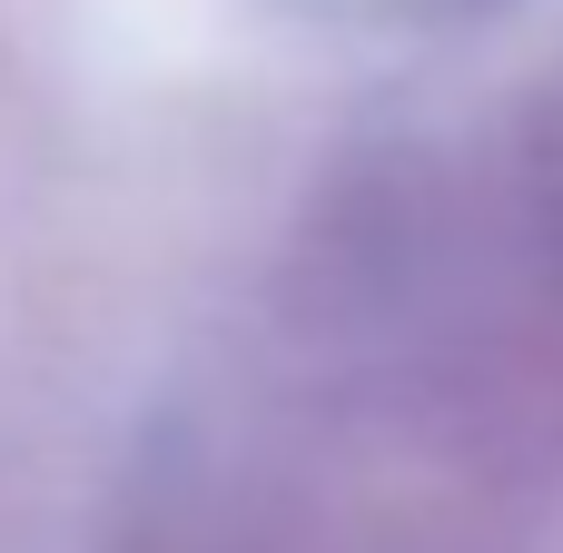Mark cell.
Instances as JSON below:
<instances>
[{"label":"cell","mask_w":563,"mask_h":553,"mask_svg":"<svg viewBox=\"0 0 563 553\" xmlns=\"http://www.w3.org/2000/svg\"><path fill=\"white\" fill-rule=\"evenodd\" d=\"M544 208L563 218V109H554V129H544Z\"/></svg>","instance_id":"6da1fadb"}]
</instances>
